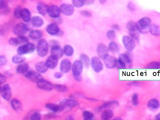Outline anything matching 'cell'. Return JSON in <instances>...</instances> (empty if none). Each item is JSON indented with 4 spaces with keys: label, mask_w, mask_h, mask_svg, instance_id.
<instances>
[{
    "label": "cell",
    "mask_w": 160,
    "mask_h": 120,
    "mask_svg": "<svg viewBox=\"0 0 160 120\" xmlns=\"http://www.w3.org/2000/svg\"><path fill=\"white\" fill-rule=\"evenodd\" d=\"M49 45L51 48L55 47V46H59V43L58 41H56V40H52L50 41Z\"/></svg>",
    "instance_id": "52"
},
{
    "label": "cell",
    "mask_w": 160,
    "mask_h": 120,
    "mask_svg": "<svg viewBox=\"0 0 160 120\" xmlns=\"http://www.w3.org/2000/svg\"><path fill=\"white\" fill-rule=\"evenodd\" d=\"M137 24L139 32L146 33L149 32V27L151 24V20L149 17H143L140 19L137 22Z\"/></svg>",
    "instance_id": "2"
},
{
    "label": "cell",
    "mask_w": 160,
    "mask_h": 120,
    "mask_svg": "<svg viewBox=\"0 0 160 120\" xmlns=\"http://www.w3.org/2000/svg\"><path fill=\"white\" fill-rule=\"evenodd\" d=\"M1 93L2 98L6 101H9L12 97V91L8 84H5L1 87Z\"/></svg>",
    "instance_id": "10"
},
{
    "label": "cell",
    "mask_w": 160,
    "mask_h": 120,
    "mask_svg": "<svg viewBox=\"0 0 160 120\" xmlns=\"http://www.w3.org/2000/svg\"><path fill=\"white\" fill-rule=\"evenodd\" d=\"M147 106L151 109H157L159 108L160 106L159 101L156 99H151L148 101Z\"/></svg>",
    "instance_id": "34"
},
{
    "label": "cell",
    "mask_w": 160,
    "mask_h": 120,
    "mask_svg": "<svg viewBox=\"0 0 160 120\" xmlns=\"http://www.w3.org/2000/svg\"><path fill=\"white\" fill-rule=\"evenodd\" d=\"M132 62L129 57L126 54H121L118 59H116V67L118 68H131Z\"/></svg>",
    "instance_id": "1"
},
{
    "label": "cell",
    "mask_w": 160,
    "mask_h": 120,
    "mask_svg": "<svg viewBox=\"0 0 160 120\" xmlns=\"http://www.w3.org/2000/svg\"><path fill=\"white\" fill-rule=\"evenodd\" d=\"M106 67L108 68H112L116 67V59L112 56L107 54L103 58Z\"/></svg>",
    "instance_id": "17"
},
{
    "label": "cell",
    "mask_w": 160,
    "mask_h": 120,
    "mask_svg": "<svg viewBox=\"0 0 160 120\" xmlns=\"http://www.w3.org/2000/svg\"><path fill=\"white\" fill-rule=\"evenodd\" d=\"M6 81V78L4 75L1 74L0 75V82L1 85L4 84Z\"/></svg>",
    "instance_id": "54"
},
{
    "label": "cell",
    "mask_w": 160,
    "mask_h": 120,
    "mask_svg": "<svg viewBox=\"0 0 160 120\" xmlns=\"http://www.w3.org/2000/svg\"><path fill=\"white\" fill-rule=\"evenodd\" d=\"M148 68H158L160 67V63L157 62H153L148 64L146 67Z\"/></svg>",
    "instance_id": "44"
},
{
    "label": "cell",
    "mask_w": 160,
    "mask_h": 120,
    "mask_svg": "<svg viewBox=\"0 0 160 120\" xmlns=\"http://www.w3.org/2000/svg\"><path fill=\"white\" fill-rule=\"evenodd\" d=\"M36 46L33 43L28 42L26 44L18 47L17 50V52L18 55H22L32 53L34 52Z\"/></svg>",
    "instance_id": "6"
},
{
    "label": "cell",
    "mask_w": 160,
    "mask_h": 120,
    "mask_svg": "<svg viewBox=\"0 0 160 120\" xmlns=\"http://www.w3.org/2000/svg\"><path fill=\"white\" fill-rule=\"evenodd\" d=\"M7 63V59L5 56H0V66H3Z\"/></svg>",
    "instance_id": "48"
},
{
    "label": "cell",
    "mask_w": 160,
    "mask_h": 120,
    "mask_svg": "<svg viewBox=\"0 0 160 120\" xmlns=\"http://www.w3.org/2000/svg\"><path fill=\"white\" fill-rule=\"evenodd\" d=\"M31 24L35 27H40L43 25V19L39 16H35L31 20Z\"/></svg>",
    "instance_id": "27"
},
{
    "label": "cell",
    "mask_w": 160,
    "mask_h": 120,
    "mask_svg": "<svg viewBox=\"0 0 160 120\" xmlns=\"http://www.w3.org/2000/svg\"><path fill=\"white\" fill-rule=\"evenodd\" d=\"M11 106L12 109L16 112H19L22 111V105L19 100L13 99L11 100Z\"/></svg>",
    "instance_id": "23"
},
{
    "label": "cell",
    "mask_w": 160,
    "mask_h": 120,
    "mask_svg": "<svg viewBox=\"0 0 160 120\" xmlns=\"http://www.w3.org/2000/svg\"><path fill=\"white\" fill-rule=\"evenodd\" d=\"M63 52L65 55L70 57L73 54L74 49L72 46L69 45H67L64 47Z\"/></svg>",
    "instance_id": "37"
},
{
    "label": "cell",
    "mask_w": 160,
    "mask_h": 120,
    "mask_svg": "<svg viewBox=\"0 0 160 120\" xmlns=\"http://www.w3.org/2000/svg\"><path fill=\"white\" fill-rule=\"evenodd\" d=\"M132 102L133 105H138V95L137 93H135L132 96Z\"/></svg>",
    "instance_id": "46"
},
{
    "label": "cell",
    "mask_w": 160,
    "mask_h": 120,
    "mask_svg": "<svg viewBox=\"0 0 160 120\" xmlns=\"http://www.w3.org/2000/svg\"><path fill=\"white\" fill-rule=\"evenodd\" d=\"M25 60V57H22L21 55H16L12 58V62L15 64L22 63Z\"/></svg>",
    "instance_id": "39"
},
{
    "label": "cell",
    "mask_w": 160,
    "mask_h": 120,
    "mask_svg": "<svg viewBox=\"0 0 160 120\" xmlns=\"http://www.w3.org/2000/svg\"><path fill=\"white\" fill-rule=\"evenodd\" d=\"M117 105H118V103L117 101H110V102H106L104 104H103L101 106V107L98 108V109L99 110V111H101V110L104 109V108H109V107H116V106Z\"/></svg>",
    "instance_id": "36"
},
{
    "label": "cell",
    "mask_w": 160,
    "mask_h": 120,
    "mask_svg": "<svg viewBox=\"0 0 160 120\" xmlns=\"http://www.w3.org/2000/svg\"><path fill=\"white\" fill-rule=\"evenodd\" d=\"M122 43L125 48L128 51H133L135 47L134 40L129 36H124L122 38Z\"/></svg>",
    "instance_id": "8"
},
{
    "label": "cell",
    "mask_w": 160,
    "mask_h": 120,
    "mask_svg": "<svg viewBox=\"0 0 160 120\" xmlns=\"http://www.w3.org/2000/svg\"><path fill=\"white\" fill-rule=\"evenodd\" d=\"M112 29L113 30H119L120 29V27L117 24H114L112 26Z\"/></svg>",
    "instance_id": "56"
},
{
    "label": "cell",
    "mask_w": 160,
    "mask_h": 120,
    "mask_svg": "<svg viewBox=\"0 0 160 120\" xmlns=\"http://www.w3.org/2000/svg\"><path fill=\"white\" fill-rule=\"evenodd\" d=\"M28 65L27 63H22L18 65L16 68V72L18 74L25 73L28 71Z\"/></svg>",
    "instance_id": "32"
},
{
    "label": "cell",
    "mask_w": 160,
    "mask_h": 120,
    "mask_svg": "<svg viewBox=\"0 0 160 120\" xmlns=\"http://www.w3.org/2000/svg\"><path fill=\"white\" fill-rule=\"evenodd\" d=\"M100 3L101 4H104L106 3L107 0H99Z\"/></svg>",
    "instance_id": "57"
},
{
    "label": "cell",
    "mask_w": 160,
    "mask_h": 120,
    "mask_svg": "<svg viewBox=\"0 0 160 120\" xmlns=\"http://www.w3.org/2000/svg\"><path fill=\"white\" fill-rule=\"evenodd\" d=\"M41 114L38 112H35L31 115V119L32 120H39L41 119Z\"/></svg>",
    "instance_id": "47"
},
{
    "label": "cell",
    "mask_w": 160,
    "mask_h": 120,
    "mask_svg": "<svg viewBox=\"0 0 160 120\" xmlns=\"http://www.w3.org/2000/svg\"><path fill=\"white\" fill-rule=\"evenodd\" d=\"M81 14L86 17H90L92 16L91 12L87 11H82L81 12Z\"/></svg>",
    "instance_id": "50"
},
{
    "label": "cell",
    "mask_w": 160,
    "mask_h": 120,
    "mask_svg": "<svg viewBox=\"0 0 160 120\" xmlns=\"http://www.w3.org/2000/svg\"><path fill=\"white\" fill-rule=\"evenodd\" d=\"M17 38L18 45L28 43L29 41L28 37L24 35L18 36Z\"/></svg>",
    "instance_id": "40"
},
{
    "label": "cell",
    "mask_w": 160,
    "mask_h": 120,
    "mask_svg": "<svg viewBox=\"0 0 160 120\" xmlns=\"http://www.w3.org/2000/svg\"><path fill=\"white\" fill-rule=\"evenodd\" d=\"M83 65L80 61H76L72 65V72L76 81L82 80V73L83 70Z\"/></svg>",
    "instance_id": "3"
},
{
    "label": "cell",
    "mask_w": 160,
    "mask_h": 120,
    "mask_svg": "<svg viewBox=\"0 0 160 120\" xmlns=\"http://www.w3.org/2000/svg\"><path fill=\"white\" fill-rule=\"evenodd\" d=\"M24 76L29 81L37 83L40 80L43 79L42 76L39 73L33 71H27L24 74Z\"/></svg>",
    "instance_id": "9"
},
{
    "label": "cell",
    "mask_w": 160,
    "mask_h": 120,
    "mask_svg": "<svg viewBox=\"0 0 160 120\" xmlns=\"http://www.w3.org/2000/svg\"><path fill=\"white\" fill-rule=\"evenodd\" d=\"M22 8L20 6H18L15 8L14 11V15L16 18H21V12Z\"/></svg>",
    "instance_id": "45"
},
{
    "label": "cell",
    "mask_w": 160,
    "mask_h": 120,
    "mask_svg": "<svg viewBox=\"0 0 160 120\" xmlns=\"http://www.w3.org/2000/svg\"><path fill=\"white\" fill-rule=\"evenodd\" d=\"M72 2L74 7L80 8L85 5V0H72Z\"/></svg>",
    "instance_id": "41"
},
{
    "label": "cell",
    "mask_w": 160,
    "mask_h": 120,
    "mask_svg": "<svg viewBox=\"0 0 160 120\" xmlns=\"http://www.w3.org/2000/svg\"><path fill=\"white\" fill-rule=\"evenodd\" d=\"M46 107L47 109L55 112L62 111L60 105L55 104L47 103L46 105Z\"/></svg>",
    "instance_id": "30"
},
{
    "label": "cell",
    "mask_w": 160,
    "mask_h": 120,
    "mask_svg": "<svg viewBox=\"0 0 160 120\" xmlns=\"http://www.w3.org/2000/svg\"><path fill=\"white\" fill-rule=\"evenodd\" d=\"M61 109L62 110L65 108L68 107V108H73L78 105V102L75 100L71 99H65L62 100L60 103Z\"/></svg>",
    "instance_id": "15"
},
{
    "label": "cell",
    "mask_w": 160,
    "mask_h": 120,
    "mask_svg": "<svg viewBox=\"0 0 160 120\" xmlns=\"http://www.w3.org/2000/svg\"><path fill=\"white\" fill-rule=\"evenodd\" d=\"M43 33L42 31L39 30H32L29 33V37L31 39L38 40L42 38Z\"/></svg>",
    "instance_id": "28"
},
{
    "label": "cell",
    "mask_w": 160,
    "mask_h": 120,
    "mask_svg": "<svg viewBox=\"0 0 160 120\" xmlns=\"http://www.w3.org/2000/svg\"><path fill=\"white\" fill-rule=\"evenodd\" d=\"M91 65L92 69L95 72H99L103 68V64L98 57H93L91 60Z\"/></svg>",
    "instance_id": "14"
},
{
    "label": "cell",
    "mask_w": 160,
    "mask_h": 120,
    "mask_svg": "<svg viewBox=\"0 0 160 120\" xmlns=\"http://www.w3.org/2000/svg\"><path fill=\"white\" fill-rule=\"evenodd\" d=\"M127 8L131 12H133L135 10V6L133 4V3L131 2L128 3Z\"/></svg>",
    "instance_id": "51"
},
{
    "label": "cell",
    "mask_w": 160,
    "mask_h": 120,
    "mask_svg": "<svg viewBox=\"0 0 160 120\" xmlns=\"http://www.w3.org/2000/svg\"><path fill=\"white\" fill-rule=\"evenodd\" d=\"M58 62V58L55 56L51 55L46 60V63L48 68L54 69L57 67Z\"/></svg>",
    "instance_id": "19"
},
{
    "label": "cell",
    "mask_w": 160,
    "mask_h": 120,
    "mask_svg": "<svg viewBox=\"0 0 160 120\" xmlns=\"http://www.w3.org/2000/svg\"><path fill=\"white\" fill-rule=\"evenodd\" d=\"M155 119L156 120H160V113L158 114L156 116Z\"/></svg>",
    "instance_id": "58"
},
{
    "label": "cell",
    "mask_w": 160,
    "mask_h": 120,
    "mask_svg": "<svg viewBox=\"0 0 160 120\" xmlns=\"http://www.w3.org/2000/svg\"><path fill=\"white\" fill-rule=\"evenodd\" d=\"M21 18L25 22H28L31 21V15L29 10L26 8L22 9Z\"/></svg>",
    "instance_id": "25"
},
{
    "label": "cell",
    "mask_w": 160,
    "mask_h": 120,
    "mask_svg": "<svg viewBox=\"0 0 160 120\" xmlns=\"http://www.w3.org/2000/svg\"><path fill=\"white\" fill-rule=\"evenodd\" d=\"M61 12L67 16L72 15L74 12V8L72 5L64 3L60 7Z\"/></svg>",
    "instance_id": "13"
},
{
    "label": "cell",
    "mask_w": 160,
    "mask_h": 120,
    "mask_svg": "<svg viewBox=\"0 0 160 120\" xmlns=\"http://www.w3.org/2000/svg\"><path fill=\"white\" fill-rule=\"evenodd\" d=\"M36 70L40 73H44L47 72L48 67L46 64V62L40 61L36 64L35 66Z\"/></svg>",
    "instance_id": "24"
},
{
    "label": "cell",
    "mask_w": 160,
    "mask_h": 120,
    "mask_svg": "<svg viewBox=\"0 0 160 120\" xmlns=\"http://www.w3.org/2000/svg\"><path fill=\"white\" fill-rule=\"evenodd\" d=\"M63 72H61H61H55L54 74V77L55 78H57V79H59V78H61L63 76Z\"/></svg>",
    "instance_id": "53"
},
{
    "label": "cell",
    "mask_w": 160,
    "mask_h": 120,
    "mask_svg": "<svg viewBox=\"0 0 160 120\" xmlns=\"http://www.w3.org/2000/svg\"><path fill=\"white\" fill-rule=\"evenodd\" d=\"M28 28L27 25L23 22H20L14 27L13 33L18 36L24 35L28 31Z\"/></svg>",
    "instance_id": "7"
},
{
    "label": "cell",
    "mask_w": 160,
    "mask_h": 120,
    "mask_svg": "<svg viewBox=\"0 0 160 120\" xmlns=\"http://www.w3.org/2000/svg\"><path fill=\"white\" fill-rule=\"evenodd\" d=\"M80 61L82 62V65L86 68L89 67L91 64V61H90L89 57L87 55L85 54H82L80 57Z\"/></svg>",
    "instance_id": "29"
},
{
    "label": "cell",
    "mask_w": 160,
    "mask_h": 120,
    "mask_svg": "<svg viewBox=\"0 0 160 120\" xmlns=\"http://www.w3.org/2000/svg\"><path fill=\"white\" fill-rule=\"evenodd\" d=\"M55 89L60 92H66L68 91V89L67 86L64 85L55 84L54 85Z\"/></svg>",
    "instance_id": "38"
},
{
    "label": "cell",
    "mask_w": 160,
    "mask_h": 120,
    "mask_svg": "<svg viewBox=\"0 0 160 120\" xmlns=\"http://www.w3.org/2000/svg\"><path fill=\"white\" fill-rule=\"evenodd\" d=\"M10 9L5 0H0V12L1 14L7 15L10 12Z\"/></svg>",
    "instance_id": "22"
},
{
    "label": "cell",
    "mask_w": 160,
    "mask_h": 120,
    "mask_svg": "<svg viewBox=\"0 0 160 120\" xmlns=\"http://www.w3.org/2000/svg\"><path fill=\"white\" fill-rule=\"evenodd\" d=\"M114 113L111 110H105L101 113V118L103 120H108L113 117Z\"/></svg>",
    "instance_id": "33"
},
{
    "label": "cell",
    "mask_w": 160,
    "mask_h": 120,
    "mask_svg": "<svg viewBox=\"0 0 160 120\" xmlns=\"http://www.w3.org/2000/svg\"><path fill=\"white\" fill-rule=\"evenodd\" d=\"M63 50L60 46H55L51 48V55L55 56L58 59L61 58L63 55Z\"/></svg>",
    "instance_id": "21"
},
{
    "label": "cell",
    "mask_w": 160,
    "mask_h": 120,
    "mask_svg": "<svg viewBox=\"0 0 160 120\" xmlns=\"http://www.w3.org/2000/svg\"><path fill=\"white\" fill-rule=\"evenodd\" d=\"M48 7L47 5L43 2H39L37 5V10L41 15H45L47 13Z\"/></svg>",
    "instance_id": "26"
},
{
    "label": "cell",
    "mask_w": 160,
    "mask_h": 120,
    "mask_svg": "<svg viewBox=\"0 0 160 120\" xmlns=\"http://www.w3.org/2000/svg\"><path fill=\"white\" fill-rule=\"evenodd\" d=\"M37 86L40 89L47 91H52L54 88L53 85L51 82L43 78L37 82Z\"/></svg>",
    "instance_id": "11"
},
{
    "label": "cell",
    "mask_w": 160,
    "mask_h": 120,
    "mask_svg": "<svg viewBox=\"0 0 160 120\" xmlns=\"http://www.w3.org/2000/svg\"><path fill=\"white\" fill-rule=\"evenodd\" d=\"M108 48L104 44H99L97 46V52L98 55L101 58H103L105 56L108 54Z\"/></svg>",
    "instance_id": "20"
},
{
    "label": "cell",
    "mask_w": 160,
    "mask_h": 120,
    "mask_svg": "<svg viewBox=\"0 0 160 120\" xmlns=\"http://www.w3.org/2000/svg\"><path fill=\"white\" fill-rule=\"evenodd\" d=\"M61 11L60 7L55 5H52L48 7L47 13L50 17L57 18L60 17Z\"/></svg>",
    "instance_id": "12"
},
{
    "label": "cell",
    "mask_w": 160,
    "mask_h": 120,
    "mask_svg": "<svg viewBox=\"0 0 160 120\" xmlns=\"http://www.w3.org/2000/svg\"><path fill=\"white\" fill-rule=\"evenodd\" d=\"M149 32L152 35L155 36L160 35V28L157 25H151L149 27Z\"/></svg>",
    "instance_id": "31"
},
{
    "label": "cell",
    "mask_w": 160,
    "mask_h": 120,
    "mask_svg": "<svg viewBox=\"0 0 160 120\" xmlns=\"http://www.w3.org/2000/svg\"><path fill=\"white\" fill-rule=\"evenodd\" d=\"M37 50L38 56L42 57H45L48 50V45L47 41L44 39L40 40L37 44Z\"/></svg>",
    "instance_id": "5"
},
{
    "label": "cell",
    "mask_w": 160,
    "mask_h": 120,
    "mask_svg": "<svg viewBox=\"0 0 160 120\" xmlns=\"http://www.w3.org/2000/svg\"><path fill=\"white\" fill-rule=\"evenodd\" d=\"M94 2L95 0H85V5H92Z\"/></svg>",
    "instance_id": "55"
},
{
    "label": "cell",
    "mask_w": 160,
    "mask_h": 120,
    "mask_svg": "<svg viewBox=\"0 0 160 120\" xmlns=\"http://www.w3.org/2000/svg\"><path fill=\"white\" fill-rule=\"evenodd\" d=\"M71 62L69 60L65 59L62 60L60 65V68L63 73H67L69 72L71 68Z\"/></svg>",
    "instance_id": "18"
},
{
    "label": "cell",
    "mask_w": 160,
    "mask_h": 120,
    "mask_svg": "<svg viewBox=\"0 0 160 120\" xmlns=\"http://www.w3.org/2000/svg\"><path fill=\"white\" fill-rule=\"evenodd\" d=\"M108 51L112 53H117L119 51L120 47L117 43L114 42H111L108 47Z\"/></svg>",
    "instance_id": "35"
},
{
    "label": "cell",
    "mask_w": 160,
    "mask_h": 120,
    "mask_svg": "<svg viewBox=\"0 0 160 120\" xmlns=\"http://www.w3.org/2000/svg\"><path fill=\"white\" fill-rule=\"evenodd\" d=\"M46 31L51 35H58L61 31L57 24L55 23L48 25L46 28Z\"/></svg>",
    "instance_id": "16"
},
{
    "label": "cell",
    "mask_w": 160,
    "mask_h": 120,
    "mask_svg": "<svg viewBox=\"0 0 160 120\" xmlns=\"http://www.w3.org/2000/svg\"><path fill=\"white\" fill-rule=\"evenodd\" d=\"M9 44L11 45L18 46L17 43V38H10L8 41Z\"/></svg>",
    "instance_id": "49"
},
{
    "label": "cell",
    "mask_w": 160,
    "mask_h": 120,
    "mask_svg": "<svg viewBox=\"0 0 160 120\" xmlns=\"http://www.w3.org/2000/svg\"><path fill=\"white\" fill-rule=\"evenodd\" d=\"M107 38L110 40H113L116 37V33L114 30H111L107 31Z\"/></svg>",
    "instance_id": "43"
},
{
    "label": "cell",
    "mask_w": 160,
    "mask_h": 120,
    "mask_svg": "<svg viewBox=\"0 0 160 120\" xmlns=\"http://www.w3.org/2000/svg\"><path fill=\"white\" fill-rule=\"evenodd\" d=\"M67 119L68 120H72L73 119V118L72 116H70L69 117H67Z\"/></svg>",
    "instance_id": "59"
},
{
    "label": "cell",
    "mask_w": 160,
    "mask_h": 120,
    "mask_svg": "<svg viewBox=\"0 0 160 120\" xmlns=\"http://www.w3.org/2000/svg\"><path fill=\"white\" fill-rule=\"evenodd\" d=\"M83 117L85 120H91L93 119L94 115L89 111H85L83 113Z\"/></svg>",
    "instance_id": "42"
},
{
    "label": "cell",
    "mask_w": 160,
    "mask_h": 120,
    "mask_svg": "<svg viewBox=\"0 0 160 120\" xmlns=\"http://www.w3.org/2000/svg\"><path fill=\"white\" fill-rule=\"evenodd\" d=\"M127 28L128 30L130 37L136 41H138L139 38L140 33L137 27V24L134 21H129L127 25Z\"/></svg>",
    "instance_id": "4"
}]
</instances>
